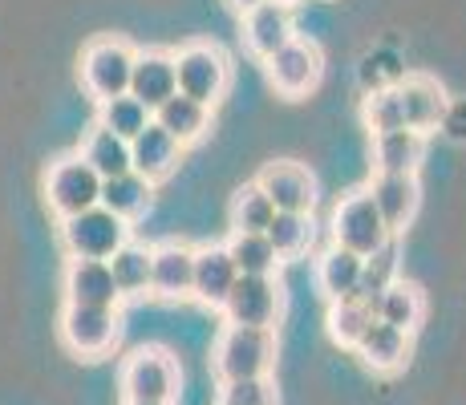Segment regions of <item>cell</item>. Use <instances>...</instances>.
Listing matches in <instances>:
<instances>
[{
  "label": "cell",
  "mask_w": 466,
  "mask_h": 405,
  "mask_svg": "<svg viewBox=\"0 0 466 405\" xmlns=\"http://www.w3.org/2000/svg\"><path fill=\"white\" fill-rule=\"evenodd\" d=\"M223 248H228L239 276H276V268H280L272 243L264 236H231V243H223Z\"/></svg>",
  "instance_id": "obj_32"
},
{
  "label": "cell",
  "mask_w": 466,
  "mask_h": 405,
  "mask_svg": "<svg viewBox=\"0 0 466 405\" xmlns=\"http://www.w3.org/2000/svg\"><path fill=\"white\" fill-rule=\"evenodd\" d=\"M284 309V292L276 276H239L223 300V320L239 329H276Z\"/></svg>",
  "instance_id": "obj_8"
},
{
  "label": "cell",
  "mask_w": 466,
  "mask_h": 405,
  "mask_svg": "<svg viewBox=\"0 0 466 405\" xmlns=\"http://www.w3.org/2000/svg\"><path fill=\"white\" fill-rule=\"evenodd\" d=\"M61 340L69 353L77 357H106L122 337V317L118 309H82V304H66L61 309Z\"/></svg>",
  "instance_id": "obj_7"
},
{
  "label": "cell",
  "mask_w": 466,
  "mask_h": 405,
  "mask_svg": "<svg viewBox=\"0 0 466 405\" xmlns=\"http://www.w3.org/2000/svg\"><path fill=\"white\" fill-rule=\"evenodd\" d=\"M320 74H325V57L312 41L304 37H292L280 53L268 57V77H272L276 94L284 97H304L309 89H317Z\"/></svg>",
  "instance_id": "obj_10"
},
{
  "label": "cell",
  "mask_w": 466,
  "mask_h": 405,
  "mask_svg": "<svg viewBox=\"0 0 466 405\" xmlns=\"http://www.w3.org/2000/svg\"><path fill=\"white\" fill-rule=\"evenodd\" d=\"M426 155V134L414 130H390L373 138V158H378V175H418Z\"/></svg>",
  "instance_id": "obj_25"
},
{
  "label": "cell",
  "mask_w": 466,
  "mask_h": 405,
  "mask_svg": "<svg viewBox=\"0 0 466 405\" xmlns=\"http://www.w3.org/2000/svg\"><path fill=\"white\" fill-rule=\"evenodd\" d=\"M191 276H195L191 243L167 239L158 248H150V296H158V300H183V296H191Z\"/></svg>",
  "instance_id": "obj_15"
},
{
  "label": "cell",
  "mask_w": 466,
  "mask_h": 405,
  "mask_svg": "<svg viewBox=\"0 0 466 405\" xmlns=\"http://www.w3.org/2000/svg\"><path fill=\"white\" fill-rule=\"evenodd\" d=\"M127 239L130 223H122L106 207H89L74 219H61V243H66L69 259H110Z\"/></svg>",
  "instance_id": "obj_6"
},
{
  "label": "cell",
  "mask_w": 466,
  "mask_h": 405,
  "mask_svg": "<svg viewBox=\"0 0 466 405\" xmlns=\"http://www.w3.org/2000/svg\"><path fill=\"white\" fill-rule=\"evenodd\" d=\"M256 187L268 195V203L276 211H292V215H312L317 207V178H312L309 167L300 162H268L259 170Z\"/></svg>",
  "instance_id": "obj_11"
},
{
  "label": "cell",
  "mask_w": 466,
  "mask_h": 405,
  "mask_svg": "<svg viewBox=\"0 0 466 405\" xmlns=\"http://www.w3.org/2000/svg\"><path fill=\"white\" fill-rule=\"evenodd\" d=\"M219 405H280L272 377H252V381H228L219 390Z\"/></svg>",
  "instance_id": "obj_35"
},
{
  "label": "cell",
  "mask_w": 466,
  "mask_h": 405,
  "mask_svg": "<svg viewBox=\"0 0 466 405\" xmlns=\"http://www.w3.org/2000/svg\"><path fill=\"white\" fill-rule=\"evenodd\" d=\"M150 122H155L158 130H167L178 147H191V142H199L203 134H208L211 110L208 106H199V102H191V97L175 94V97H167L155 114H150Z\"/></svg>",
  "instance_id": "obj_21"
},
{
  "label": "cell",
  "mask_w": 466,
  "mask_h": 405,
  "mask_svg": "<svg viewBox=\"0 0 466 405\" xmlns=\"http://www.w3.org/2000/svg\"><path fill=\"white\" fill-rule=\"evenodd\" d=\"M134 45L122 37H94L82 49V86L94 102H110L130 89V69H134Z\"/></svg>",
  "instance_id": "obj_4"
},
{
  "label": "cell",
  "mask_w": 466,
  "mask_h": 405,
  "mask_svg": "<svg viewBox=\"0 0 466 405\" xmlns=\"http://www.w3.org/2000/svg\"><path fill=\"white\" fill-rule=\"evenodd\" d=\"M175 77H178V94L211 110V106L228 94L231 66H228V57H223L219 45L187 41L183 49L175 53Z\"/></svg>",
  "instance_id": "obj_3"
},
{
  "label": "cell",
  "mask_w": 466,
  "mask_h": 405,
  "mask_svg": "<svg viewBox=\"0 0 466 405\" xmlns=\"http://www.w3.org/2000/svg\"><path fill=\"white\" fill-rule=\"evenodd\" d=\"M361 86H365V94H378V89L393 86V81L385 77V69H381V57H365L361 61Z\"/></svg>",
  "instance_id": "obj_36"
},
{
  "label": "cell",
  "mask_w": 466,
  "mask_h": 405,
  "mask_svg": "<svg viewBox=\"0 0 466 405\" xmlns=\"http://www.w3.org/2000/svg\"><path fill=\"white\" fill-rule=\"evenodd\" d=\"M442 130L451 134L454 142H466V102H454L446 106V118H442Z\"/></svg>",
  "instance_id": "obj_37"
},
{
  "label": "cell",
  "mask_w": 466,
  "mask_h": 405,
  "mask_svg": "<svg viewBox=\"0 0 466 405\" xmlns=\"http://www.w3.org/2000/svg\"><path fill=\"white\" fill-rule=\"evenodd\" d=\"M292 37H297V29H292V13L284 5L264 0V5H256L252 13H244V41H248V49H252L256 57L268 61L272 53H280Z\"/></svg>",
  "instance_id": "obj_18"
},
{
  "label": "cell",
  "mask_w": 466,
  "mask_h": 405,
  "mask_svg": "<svg viewBox=\"0 0 466 405\" xmlns=\"http://www.w3.org/2000/svg\"><path fill=\"white\" fill-rule=\"evenodd\" d=\"M239 280L236 264H231L228 248L223 243H203V248H195V276H191V296L199 304H208V309H223V300H228L231 284Z\"/></svg>",
  "instance_id": "obj_17"
},
{
  "label": "cell",
  "mask_w": 466,
  "mask_h": 405,
  "mask_svg": "<svg viewBox=\"0 0 466 405\" xmlns=\"http://www.w3.org/2000/svg\"><path fill=\"white\" fill-rule=\"evenodd\" d=\"M61 292H66V304H82V309H118L122 304L106 259H66Z\"/></svg>",
  "instance_id": "obj_12"
},
{
  "label": "cell",
  "mask_w": 466,
  "mask_h": 405,
  "mask_svg": "<svg viewBox=\"0 0 466 405\" xmlns=\"http://www.w3.org/2000/svg\"><path fill=\"white\" fill-rule=\"evenodd\" d=\"M385 239H390V231H385L370 191H353L337 203V211H333V243L337 248H345V251H353V256L365 259V256H373Z\"/></svg>",
  "instance_id": "obj_9"
},
{
  "label": "cell",
  "mask_w": 466,
  "mask_h": 405,
  "mask_svg": "<svg viewBox=\"0 0 466 405\" xmlns=\"http://www.w3.org/2000/svg\"><path fill=\"white\" fill-rule=\"evenodd\" d=\"M77 155H82V162L94 170L97 178H102V183H106V178H118V175H127V170H130V142H122L118 134L102 130L97 122L86 130Z\"/></svg>",
  "instance_id": "obj_23"
},
{
  "label": "cell",
  "mask_w": 466,
  "mask_h": 405,
  "mask_svg": "<svg viewBox=\"0 0 466 405\" xmlns=\"http://www.w3.org/2000/svg\"><path fill=\"white\" fill-rule=\"evenodd\" d=\"M276 365V329H239L223 324L215 340V373L219 381H252V377H272Z\"/></svg>",
  "instance_id": "obj_1"
},
{
  "label": "cell",
  "mask_w": 466,
  "mask_h": 405,
  "mask_svg": "<svg viewBox=\"0 0 466 405\" xmlns=\"http://www.w3.org/2000/svg\"><path fill=\"white\" fill-rule=\"evenodd\" d=\"M130 97H138L150 114L178 94V77H175V53L170 49H138L134 53V69H130Z\"/></svg>",
  "instance_id": "obj_14"
},
{
  "label": "cell",
  "mask_w": 466,
  "mask_h": 405,
  "mask_svg": "<svg viewBox=\"0 0 466 405\" xmlns=\"http://www.w3.org/2000/svg\"><path fill=\"white\" fill-rule=\"evenodd\" d=\"M264 239L272 243L276 259H297L300 251H309L312 243V215H292V211H276L268 223Z\"/></svg>",
  "instance_id": "obj_29"
},
{
  "label": "cell",
  "mask_w": 466,
  "mask_h": 405,
  "mask_svg": "<svg viewBox=\"0 0 466 405\" xmlns=\"http://www.w3.org/2000/svg\"><path fill=\"white\" fill-rule=\"evenodd\" d=\"M122 405H142V401H122Z\"/></svg>",
  "instance_id": "obj_40"
},
{
  "label": "cell",
  "mask_w": 466,
  "mask_h": 405,
  "mask_svg": "<svg viewBox=\"0 0 466 405\" xmlns=\"http://www.w3.org/2000/svg\"><path fill=\"white\" fill-rule=\"evenodd\" d=\"M272 215H276V207L268 203V195L259 191L256 183H248V187H239L236 199H231V231H236V236H264Z\"/></svg>",
  "instance_id": "obj_31"
},
{
  "label": "cell",
  "mask_w": 466,
  "mask_h": 405,
  "mask_svg": "<svg viewBox=\"0 0 466 405\" xmlns=\"http://www.w3.org/2000/svg\"><path fill=\"white\" fill-rule=\"evenodd\" d=\"M178 155H183V147L167 130H158L155 122L130 138V170L142 175L147 183H163L170 170L178 167Z\"/></svg>",
  "instance_id": "obj_19"
},
{
  "label": "cell",
  "mask_w": 466,
  "mask_h": 405,
  "mask_svg": "<svg viewBox=\"0 0 466 405\" xmlns=\"http://www.w3.org/2000/svg\"><path fill=\"white\" fill-rule=\"evenodd\" d=\"M106 264H110V276H114V284H118L122 300H127V296H147L150 292V248L147 243L127 239Z\"/></svg>",
  "instance_id": "obj_28"
},
{
  "label": "cell",
  "mask_w": 466,
  "mask_h": 405,
  "mask_svg": "<svg viewBox=\"0 0 466 405\" xmlns=\"http://www.w3.org/2000/svg\"><path fill=\"white\" fill-rule=\"evenodd\" d=\"M365 126L378 134L390 130H406V118H401V102H398V89H378V94H365Z\"/></svg>",
  "instance_id": "obj_34"
},
{
  "label": "cell",
  "mask_w": 466,
  "mask_h": 405,
  "mask_svg": "<svg viewBox=\"0 0 466 405\" xmlns=\"http://www.w3.org/2000/svg\"><path fill=\"white\" fill-rule=\"evenodd\" d=\"M102 195V178L82 162V155H61L45 167V203L61 215V219H74V215L97 207Z\"/></svg>",
  "instance_id": "obj_5"
},
{
  "label": "cell",
  "mask_w": 466,
  "mask_h": 405,
  "mask_svg": "<svg viewBox=\"0 0 466 405\" xmlns=\"http://www.w3.org/2000/svg\"><path fill=\"white\" fill-rule=\"evenodd\" d=\"M317 280H320V292L329 296V304L345 300V296L357 292V280H361V256H353V251L333 243V248L317 259Z\"/></svg>",
  "instance_id": "obj_27"
},
{
  "label": "cell",
  "mask_w": 466,
  "mask_h": 405,
  "mask_svg": "<svg viewBox=\"0 0 466 405\" xmlns=\"http://www.w3.org/2000/svg\"><path fill=\"white\" fill-rule=\"evenodd\" d=\"M393 89H398V102H401V118H406V130L430 134L434 126H442L451 97H446V89L438 86L434 77H426V74H410V77H401Z\"/></svg>",
  "instance_id": "obj_16"
},
{
  "label": "cell",
  "mask_w": 466,
  "mask_h": 405,
  "mask_svg": "<svg viewBox=\"0 0 466 405\" xmlns=\"http://www.w3.org/2000/svg\"><path fill=\"white\" fill-rule=\"evenodd\" d=\"M97 126L118 134L122 142H130L134 134H142L150 126V110L138 102V97L122 94V97H110V102H97Z\"/></svg>",
  "instance_id": "obj_30"
},
{
  "label": "cell",
  "mask_w": 466,
  "mask_h": 405,
  "mask_svg": "<svg viewBox=\"0 0 466 405\" xmlns=\"http://www.w3.org/2000/svg\"><path fill=\"white\" fill-rule=\"evenodd\" d=\"M422 317H426V296H422V288L410 280H393L381 292L378 309H373V320L390 324V329H398V332H410V337H414V329L422 324Z\"/></svg>",
  "instance_id": "obj_24"
},
{
  "label": "cell",
  "mask_w": 466,
  "mask_h": 405,
  "mask_svg": "<svg viewBox=\"0 0 466 405\" xmlns=\"http://www.w3.org/2000/svg\"><path fill=\"white\" fill-rule=\"evenodd\" d=\"M272 5H284V8H292V5H297V0H272Z\"/></svg>",
  "instance_id": "obj_39"
},
{
  "label": "cell",
  "mask_w": 466,
  "mask_h": 405,
  "mask_svg": "<svg viewBox=\"0 0 466 405\" xmlns=\"http://www.w3.org/2000/svg\"><path fill=\"white\" fill-rule=\"evenodd\" d=\"M365 191H370V199L378 207L390 236H401V231L410 228V219L418 215V203H422V183H418V175H378Z\"/></svg>",
  "instance_id": "obj_13"
},
{
  "label": "cell",
  "mask_w": 466,
  "mask_h": 405,
  "mask_svg": "<svg viewBox=\"0 0 466 405\" xmlns=\"http://www.w3.org/2000/svg\"><path fill=\"white\" fill-rule=\"evenodd\" d=\"M122 398L142 405H175L183 373L167 349H134L122 361Z\"/></svg>",
  "instance_id": "obj_2"
},
{
  "label": "cell",
  "mask_w": 466,
  "mask_h": 405,
  "mask_svg": "<svg viewBox=\"0 0 466 405\" xmlns=\"http://www.w3.org/2000/svg\"><path fill=\"white\" fill-rule=\"evenodd\" d=\"M398 264H401V248H398V236H390L378 251H373V256L361 259V280H357L353 300H361L370 312L378 309V300H381L385 288H390L393 280H401Z\"/></svg>",
  "instance_id": "obj_26"
},
{
  "label": "cell",
  "mask_w": 466,
  "mask_h": 405,
  "mask_svg": "<svg viewBox=\"0 0 466 405\" xmlns=\"http://www.w3.org/2000/svg\"><path fill=\"white\" fill-rule=\"evenodd\" d=\"M353 353L361 357L373 373H398V369L410 361V332H398V329H390V324L373 320L370 329H365V337L357 340Z\"/></svg>",
  "instance_id": "obj_20"
},
{
  "label": "cell",
  "mask_w": 466,
  "mask_h": 405,
  "mask_svg": "<svg viewBox=\"0 0 466 405\" xmlns=\"http://www.w3.org/2000/svg\"><path fill=\"white\" fill-rule=\"evenodd\" d=\"M373 324V312L365 309L361 300L345 296V300H333L329 304V337L345 349H357V340L365 337V329Z\"/></svg>",
  "instance_id": "obj_33"
},
{
  "label": "cell",
  "mask_w": 466,
  "mask_h": 405,
  "mask_svg": "<svg viewBox=\"0 0 466 405\" xmlns=\"http://www.w3.org/2000/svg\"><path fill=\"white\" fill-rule=\"evenodd\" d=\"M228 5H231V8H236V13H239V16H244V13H252V8H256V5H264V0H228Z\"/></svg>",
  "instance_id": "obj_38"
},
{
  "label": "cell",
  "mask_w": 466,
  "mask_h": 405,
  "mask_svg": "<svg viewBox=\"0 0 466 405\" xmlns=\"http://www.w3.org/2000/svg\"><path fill=\"white\" fill-rule=\"evenodd\" d=\"M150 203H155V183H147V178L134 175V170H127V175H118V178H106L102 195H97V207L118 215L122 223H134L138 215H147Z\"/></svg>",
  "instance_id": "obj_22"
}]
</instances>
